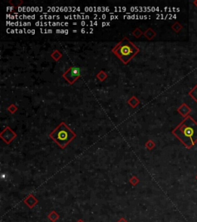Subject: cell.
<instances>
[{
	"label": "cell",
	"instance_id": "cell-1",
	"mask_svg": "<svg viewBox=\"0 0 197 222\" xmlns=\"http://www.w3.org/2000/svg\"><path fill=\"white\" fill-rule=\"evenodd\" d=\"M172 133L186 149H191L197 143V122L189 115Z\"/></svg>",
	"mask_w": 197,
	"mask_h": 222
},
{
	"label": "cell",
	"instance_id": "cell-2",
	"mask_svg": "<svg viewBox=\"0 0 197 222\" xmlns=\"http://www.w3.org/2000/svg\"><path fill=\"white\" fill-rule=\"evenodd\" d=\"M112 53L124 63H127L139 53V48L127 38H124L113 48Z\"/></svg>",
	"mask_w": 197,
	"mask_h": 222
},
{
	"label": "cell",
	"instance_id": "cell-3",
	"mask_svg": "<svg viewBox=\"0 0 197 222\" xmlns=\"http://www.w3.org/2000/svg\"><path fill=\"white\" fill-rule=\"evenodd\" d=\"M49 136L62 149H64L76 135L65 125V123H61Z\"/></svg>",
	"mask_w": 197,
	"mask_h": 222
},
{
	"label": "cell",
	"instance_id": "cell-4",
	"mask_svg": "<svg viewBox=\"0 0 197 222\" xmlns=\"http://www.w3.org/2000/svg\"><path fill=\"white\" fill-rule=\"evenodd\" d=\"M80 76V70L78 67H71L65 72L64 77L67 80L68 82L73 83L77 80V78Z\"/></svg>",
	"mask_w": 197,
	"mask_h": 222
},
{
	"label": "cell",
	"instance_id": "cell-5",
	"mask_svg": "<svg viewBox=\"0 0 197 222\" xmlns=\"http://www.w3.org/2000/svg\"><path fill=\"white\" fill-rule=\"evenodd\" d=\"M177 111H178V113H179L182 116H183V117H187L188 116H189V114L191 113V108L189 107L188 105H187L186 103H182V105L179 106V108L177 109Z\"/></svg>",
	"mask_w": 197,
	"mask_h": 222
},
{
	"label": "cell",
	"instance_id": "cell-6",
	"mask_svg": "<svg viewBox=\"0 0 197 222\" xmlns=\"http://www.w3.org/2000/svg\"><path fill=\"white\" fill-rule=\"evenodd\" d=\"M24 202H25L30 208H32V207L38 203V200H37L32 194H29V196L24 200Z\"/></svg>",
	"mask_w": 197,
	"mask_h": 222
},
{
	"label": "cell",
	"instance_id": "cell-7",
	"mask_svg": "<svg viewBox=\"0 0 197 222\" xmlns=\"http://www.w3.org/2000/svg\"><path fill=\"white\" fill-rule=\"evenodd\" d=\"M189 96H191V98L197 103V83L194 87L192 88L189 93Z\"/></svg>",
	"mask_w": 197,
	"mask_h": 222
},
{
	"label": "cell",
	"instance_id": "cell-8",
	"mask_svg": "<svg viewBox=\"0 0 197 222\" xmlns=\"http://www.w3.org/2000/svg\"><path fill=\"white\" fill-rule=\"evenodd\" d=\"M172 29H173L176 33H179V32L181 31L182 29V26L179 23L177 22L176 23H174L173 25L172 26Z\"/></svg>",
	"mask_w": 197,
	"mask_h": 222
},
{
	"label": "cell",
	"instance_id": "cell-9",
	"mask_svg": "<svg viewBox=\"0 0 197 222\" xmlns=\"http://www.w3.org/2000/svg\"><path fill=\"white\" fill-rule=\"evenodd\" d=\"M48 217H49V219L51 220L52 222H55L59 218V214H58L56 212H55L54 211H52L49 214Z\"/></svg>",
	"mask_w": 197,
	"mask_h": 222
},
{
	"label": "cell",
	"instance_id": "cell-10",
	"mask_svg": "<svg viewBox=\"0 0 197 222\" xmlns=\"http://www.w3.org/2000/svg\"><path fill=\"white\" fill-rule=\"evenodd\" d=\"M145 146H146V147H148L149 150H151V149H153V147H154V146H155V144H154V143L153 142V141H151V140H149V142L145 144Z\"/></svg>",
	"mask_w": 197,
	"mask_h": 222
},
{
	"label": "cell",
	"instance_id": "cell-11",
	"mask_svg": "<svg viewBox=\"0 0 197 222\" xmlns=\"http://www.w3.org/2000/svg\"><path fill=\"white\" fill-rule=\"evenodd\" d=\"M118 222H127V221H126V220H125L124 218H121V219L119 220V221Z\"/></svg>",
	"mask_w": 197,
	"mask_h": 222
},
{
	"label": "cell",
	"instance_id": "cell-12",
	"mask_svg": "<svg viewBox=\"0 0 197 222\" xmlns=\"http://www.w3.org/2000/svg\"><path fill=\"white\" fill-rule=\"evenodd\" d=\"M193 3V5H194L195 6H196V7L197 8V0H195V1H193V3Z\"/></svg>",
	"mask_w": 197,
	"mask_h": 222
},
{
	"label": "cell",
	"instance_id": "cell-13",
	"mask_svg": "<svg viewBox=\"0 0 197 222\" xmlns=\"http://www.w3.org/2000/svg\"><path fill=\"white\" fill-rule=\"evenodd\" d=\"M78 222H83V220H79Z\"/></svg>",
	"mask_w": 197,
	"mask_h": 222
},
{
	"label": "cell",
	"instance_id": "cell-14",
	"mask_svg": "<svg viewBox=\"0 0 197 222\" xmlns=\"http://www.w3.org/2000/svg\"><path fill=\"white\" fill-rule=\"evenodd\" d=\"M196 180H197V175H196Z\"/></svg>",
	"mask_w": 197,
	"mask_h": 222
}]
</instances>
